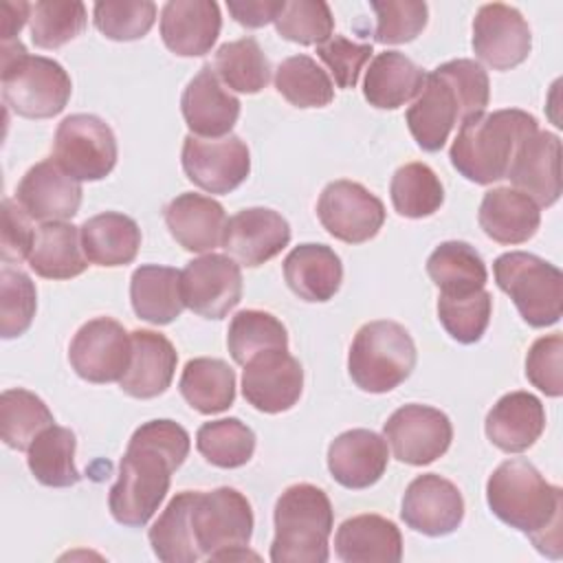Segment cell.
I'll use <instances>...</instances> for the list:
<instances>
[{
  "label": "cell",
  "instance_id": "1f68e13d",
  "mask_svg": "<svg viewBox=\"0 0 563 563\" xmlns=\"http://www.w3.org/2000/svg\"><path fill=\"white\" fill-rule=\"evenodd\" d=\"M424 75L427 73L418 64L398 51L378 53L365 70L363 97L374 108L396 110L416 99Z\"/></svg>",
  "mask_w": 563,
  "mask_h": 563
},
{
  "label": "cell",
  "instance_id": "5bb4252c",
  "mask_svg": "<svg viewBox=\"0 0 563 563\" xmlns=\"http://www.w3.org/2000/svg\"><path fill=\"white\" fill-rule=\"evenodd\" d=\"M180 161L185 176L209 194H229L238 189L251 172L249 147L235 134L224 139H200L187 134Z\"/></svg>",
  "mask_w": 563,
  "mask_h": 563
},
{
  "label": "cell",
  "instance_id": "bcb514c9",
  "mask_svg": "<svg viewBox=\"0 0 563 563\" xmlns=\"http://www.w3.org/2000/svg\"><path fill=\"white\" fill-rule=\"evenodd\" d=\"M493 312V297L488 290H477L471 295L438 297V319L444 325V330L455 339L457 343L471 345L477 343L490 321Z\"/></svg>",
  "mask_w": 563,
  "mask_h": 563
},
{
  "label": "cell",
  "instance_id": "db71d44e",
  "mask_svg": "<svg viewBox=\"0 0 563 563\" xmlns=\"http://www.w3.org/2000/svg\"><path fill=\"white\" fill-rule=\"evenodd\" d=\"M35 240V229L31 227V218L18 205V200H2V242L0 255L4 264H20L29 260L31 246Z\"/></svg>",
  "mask_w": 563,
  "mask_h": 563
},
{
  "label": "cell",
  "instance_id": "277c9868",
  "mask_svg": "<svg viewBox=\"0 0 563 563\" xmlns=\"http://www.w3.org/2000/svg\"><path fill=\"white\" fill-rule=\"evenodd\" d=\"M539 130L537 119L519 108L479 112L460 123L449 150L451 165L471 183L506 178L519 145Z\"/></svg>",
  "mask_w": 563,
  "mask_h": 563
},
{
  "label": "cell",
  "instance_id": "d6a6232c",
  "mask_svg": "<svg viewBox=\"0 0 563 563\" xmlns=\"http://www.w3.org/2000/svg\"><path fill=\"white\" fill-rule=\"evenodd\" d=\"M130 301L139 319L154 325L172 323L185 308L180 271L158 264L139 266L130 279Z\"/></svg>",
  "mask_w": 563,
  "mask_h": 563
},
{
  "label": "cell",
  "instance_id": "c3c4849f",
  "mask_svg": "<svg viewBox=\"0 0 563 563\" xmlns=\"http://www.w3.org/2000/svg\"><path fill=\"white\" fill-rule=\"evenodd\" d=\"M95 26L114 42H132L152 29L156 4L152 0H101L92 7Z\"/></svg>",
  "mask_w": 563,
  "mask_h": 563
},
{
  "label": "cell",
  "instance_id": "836d02e7",
  "mask_svg": "<svg viewBox=\"0 0 563 563\" xmlns=\"http://www.w3.org/2000/svg\"><path fill=\"white\" fill-rule=\"evenodd\" d=\"M79 229L88 262L108 268L134 262L141 246V229L130 216L103 211L88 218Z\"/></svg>",
  "mask_w": 563,
  "mask_h": 563
},
{
  "label": "cell",
  "instance_id": "7402d4cb",
  "mask_svg": "<svg viewBox=\"0 0 563 563\" xmlns=\"http://www.w3.org/2000/svg\"><path fill=\"white\" fill-rule=\"evenodd\" d=\"M180 110L194 136L224 139L240 117V99L220 84L211 64H205L185 86Z\"/></svg>",
  "mask_w": 563,
  "mask_h": 563
},
{
  "label": "cell",
  "instance_id": "4316f807",
  "mask_svg": "<svg viewBox=\"0 0 563 563\" xmlns=\"http://www.w3.org/2000/svg\"><path fill=\"white\" fill-rule=\"evenodd\" d=\"M545 429V409L530 391L501 396L486 416V438L506 453L528 451Z\"/></svg>",
  "mask_w": 563,
  "mask_h": 563
},
{
  "label": "cell",
  "instance_id": "7a4b0ae2",
  "mask_svg": "<svg viewBox=\"0 0 563 563\" xmlns=\"http://www.w3.org/2000/svg\"><path fill=\"white\" fill-rule=\"evenodd\" d=\"M486 501L497 519L530 537L541 554L561 556L563 490L545 482L528 460L501 462L486 482Z\"/></svg>",
  "mask_w": 563,
  "mask_h": 563
},
{
  "label": "cell",
  "instance_id": "9a60e30c",
  "mask_svg": "<svg viewBox=\"0 0 563 563\" xmlns=\"http://www.w3.org/2000/svg\"><path fill=\"white\" fill-rule=\"evenodd\" d=\"M180 290L185 308L205 319H222L242 299L240 264L220 253L196 257L180 271Z\"/></svg>",
  "mask_w": 563,
  "mask_h": 563
},
{
  "label": "cell",
  "instance_id": "d590c367",
  "mask_svg": "<svg viewBox=\"0 0 563 563\" xmlns=\"http://www.w3.org/2000/svg\"><path fill=\"white\" fill-rule=\"evenodd\" d=\"M427 273L440 288V295L449 297L484 290L488 282L482 255L468 242L460 240H449L435 246L427 260Z\"/></svg>",
  "mask_w": 563,
  "mask_h": 563
},
{
  "label": "cell",
  "instance_id": "d4e9b609",
  "mask_svg": "<svg viewBox=\"0 0 563 563\" xmlns=\"http://www.w3.org/2000/svg\"><path fill=\"white\" fill-rule=\"evenodd\" d=\"M130 336L132 356L119 385L132 398H156L172 385L178 363L176 347L165 334L154 330H134Z\"/></svg>",
  "mask_w": 563,
  "mask_h": 563
},
{
  "label": "cell",
  "instance_id": "60d3db41",
  "mask_svg": "<svg viewBox=\"0 0 563 563\" xmlns=\"http://www.w3.org/2000/svg\"><path fill=\"white\" fill-rule=\"evenodd\" d=\"M389 196L396 213L418 220L442 207L444 187L427 163H407L394 172Z\"/></svg>",
  "mask_w": 563,
  "mask_h": 563
},
{
  "label": "cell",
  "instance_id": "52a82bcc",
  "mask_svg": "<svg viewBox=\"0 0 563 563\" xmlns=\"http://www.w3.org/2000/svg\"><path fill=\"white\" fill-rule=\"evenodd\" d=\"M416 367V343L396 321H369L358 328L347 354L354 385L369 394H387Z\"/></svg>",
  "mask_w": 563,
  "mask_h": 563
},
{
  "label": "cell",
  "instance_id": "d6986e66",
  "mask_svg": "<svg viewBox=\"0 0 563 563\" xmlns=\"http://www.w3.org/2000/svg\"><path fill=\"white\" fill-rule=\"evenodd\" d=\"M290 242L288 220L268 207H249L227 220L222 246L242 266H260Z\"/></svg>",
  "mask_w": 563,
  "mask_h": 563
},
{
  "label": "cell",
  "instance_id": "f35d334b",
  "mask_svg": "<svg viewBox=\"0 0 563 563\" xmlns=\"http://www.w3.org/2000/svg\"><path fill=\"white\" fill-rule=\"evenodd\" d=\"M213 73L231 90L255 95L266 88L271 79V64L255 37H240L224 42L213 57Z\"/></svg>",
  "mask_w": 563,
  "mask_h": 563
},
{
  "label": "cell",
  "instance_id": "7c38bea8",
  "mask_svg": "<svg viewBox=\"0 0 563 563\" xmlns=\"http://www.w3.org/2000/svg\"><path fill=\"white\" fill-rule=\"evenodd\" d=\"M132 356V336L110 319L97 317L86 321L73 336L68 361L79 378L88 383L121 380Z\"/></svg>",
  "mask_w": 563,
  "mask_h": 563
},
{
  "label": "cell",
  "instance_id": "6da1fadb",
  "mask_svg": "<svg viewBox=\"0 0 563 563\" xmlns=\"http://www.w3.org/2000/svg\"><path fill=\"white\" fill-rule=\"evenodd\" d=\"M189 433L167 418L143 422L132 433L108 495L117 523L141 528L152 519L169 490L172 473L189 455Z\"/></svg>",
  "mask_w": 563,
  "mask_h": 563
},
{
  "label": "cell",
  "instance_id": "9c48e42d",
  "mask_svg": "<svg viewBox=\"0 0 563 563\" xmlns=\"http://www.w3.org/2000/svg\"><path fill=\"white\" fill-rule=\"evenodd\" d=\"M497 286L532 328L554 325L563 314V275L539 255L510 251L493 262Z\"/></svg>",
  "mask_w": 563,
  "mask_h": 563
},
{
  "label": "cell",
  "instance_id": "cb8c5ba5",
  "mask_svg": "<svg viewBox=\"0 0 563 563\" xmlns=\"http://www.w3.org/2000/svg\"><path fill=\"white\" fill-rule=\"evenodd\" d=\"M387 440L369 429L343 431L328 446L330 475L352 490L376 484L387 468Z\"/></svg>",
  "mask_w": 563,
  "mask_h": 563
},
{
  "label": "cell",
  "instance_id": "3957f363",
  "mask_svg": "<svg viewBox=\"0 0 563 563\" xmlns=\"http://www.w3.org/2000/svg\"><path fill=\"white\" fill-rule=\"evenodd\" d=\"M488 99L490 84L484 66L473 59H451L424 75L405 119L413 141L424 152H438L457 123L486 112Z\"/></svg>",
  "mask_w": 563,
  "mask_h": 563
},
{
  "label": "cell",
  "instance_id": "e575fe53",
  "mask_svg": "<svg viewBox=\"0 0 563 563\" xmlns=\"http://www.w3.org/2000/svg\"><path fill=\"white\" fill-rule=\"evenodd\" d=\"M178 389L191 409L213 416L233 405L235 372L222 358H191L180 374Z\"/></svg>",
  "mask_w": 563,
  "mask_h": 563
},
{
  "label": "cell",
  "instance_id": "4fadbf2b",
  "mask_svg": "<svg viewBox=\"0 0 563 563\" xmlns=\"http://www.w3.org/2000/svg\"><path fill=\"white\" fill-rule=\"evenodd\" d=\"M317 216L323 229L341 242L363 244L385 224V205L354 180H334L323 187Z\"/></svg>",
  "mask_w": 563,
  "mask_h": 563
},
{
  "label": "cell",
  "instance_id": "f907efd6",
  "mask_svg": "<svg viewBox=\"0 0 563 563\" xmlns=\"http://www.w3.org/2000/svg\"><path fill=\"white\" fill-rule=\"evenodd\" d=\"M376 13L374 40L380 44H405L416 40L429 20V7L420 0H385L369 4Z\"/></svg>",
  "mask_w": 563,
  "mask_h": 563
},
{
  "label": "cell",
  "instance_id": "603a6c76",
  "mask_svg": "<svg viewBox=\"0 0 563 563\" xmlns=\"http://www.w3.org/2000/svg\"><path fill=\"white\" fill-rule=\"evenodd\" d=\"M220 29L222 15L213 0H169L161 9V37L180 57L209 53Z\"/></svg>",
  "mask_w": 563,
  "mask_h": 563
},
{
  "label": "cell",
  "instance_id": "8fae6325",
  "mask_svg": "<svg viewBox=\"0 0 563 563\" xmlns=\"http://www.w3.org/2000/svg\"><path fill=\"white\" fill-rule=\"evenodd\" d=\"M394 457L411 466H424L442 457L453 440V427L444 411L409 402L398 407L383 427Z\"/></svg>",
  "mask_w": 563,
  "mask_h": 563
},
{
  "label": "cell",
  "instance_id": "f1b7e54d",
  "mask_svg": "<svg viewBox=\"0 0 563 563\" xmlns=\"http://www.w3.org/2000/svg\"><path fill=\"white\" fill-rule=\"evenodd\" d=\"M477 220L482 231L499 244L528 242L539 224L541 211L532 198L515 187L488 189L479 202Z\"/></svg>",
  "mask_w": 563,
  "mask_h": 563
},
{
  "label": "cell",
  "instance_id": "ba28073f",
  "mask_svg": "<svg viewBox=\"0 0 563 563\" xmlns=\"http://www.w3.org/2000/svg\"><path fill=\"white\" fill-rule=\"evenodd\" d=\"M253 523L251 504L240 490L231 486L196 490L191 506V532L202 559H257V554L249 552Z\"/></svg>",
  "mask_w": 563,
  "mask_h": 563
},
{
  "label": "cell",
  "instance_id": "f5cc1de1",
  "mask_svg": "<svg viewBox=\"0 0 563 563\" xmlns=\"http://www.w3.org/2000/svg\"><path fill=\"white\" fill-rule=\"evenodd\" d=\"M372 44H358L347 40L345 35H332L323 44L317 46V55L332 73L339 88H354L363 66L372 57Z\"/></svg>",
  "mask_w": 563,
  "mask_h": 563
},
{
  "label": "cell",
  "instance_id": "11a10c76",
  "mask_svg": "<svg viewBox=\"0 0 563 563\" xmlns=\"http://www.w3.org/2000/svg\"><path fill=\"white\" fill-rule=\"evenodd\" d=\"M286 0H229L227 9L246 29H260L275 22Z\"/></svg>",
  "mask_w": 563,
  "mask_h": 563
},
{
  "label": "cell",
  "instance_id": "7bdbcfd3",
  "mask_svg": "<svg viewBox=\"0 0 563 563\" xmlns=\"http://www.w3.org/2000/svg\"><path fill=\"white\" fill-rule=\"evenodd\" d=\"M196 449L218 468H240L255 453V433L240 418L211 420L198 429Z\"/></svg>",
  "mask_w": 563,
  "mask_h": 563
},
{
  "label": "cell",
  "instance_id": "f546056e",
  "mask_svg": "<svg viewBox=\"0 0 563 563\" xmlns=\"http://www.w3.org/2000/svg\"><path fill=\"white\" fill-rule=\"evenodd\" d=\"M284 277L299 299L328 301L341 288L343 264L330 246L306 242L286 255Z\"/></svg>",
  "mask_w": 563,
  "mask_h": 563
},
{
  "label": "cell",
  "instance_id": "2e32d148",
  "mask_svg": "<svg viewBox=\"0 0 563 563\" xmlns=\"http://www.w3.org/2000/svg\"><path fill=\"white\" fill-rule=\"evenodd\" d=\"M532 33L519 9L504 2L482 4L473 20V51L493 70H510L526 62Z\"/></svg>",
  "mask_w": 563,
  "mask_h": 563
},
{
  "label": "cell",
  "instance_id": "ffe728a7",
  "mask_svg": "<svg viewBox=\"0 0 563 563\" xmlns=\"http://www.w3.org/2000/svg\"><path fill=\"white\" fill-rule=\"evenodd\" d=\"M81 194V183L68 176L51 156L22 176L15 200L31 220L62 222L79 211Z\"/></svg>",
  "mask_w": 563,
  "mask_h": 563
},
{
  "label": "cell",
  "instance_id": "7dc6e473",
  "mask_svg": "<svg viewBox=\"0 0 563 563\" xmlns=\"http://www.w3.org/2000/svg\"><path fill=\"white\" fill-rule=\"evenodd\" d=\"M37 292L26 273L4 264L0 268V336L15 339L24 334L35 317Z\"/></svg>",
  "mask_w": 563,
  "mask_h": 563
},
{
  "label": "cell",
  "instance_id": "ee69618b",
  "mask_svg": "<svg viewBox=\"0 0 563 563\" xmlns=\"http://www.w3.org/2000/svg\"><path fill=\"white\" fill-rule=\"evenodd\" d=\"M227 345L238 365L264 350H288V332L284 323L266 310H240L227 332Z\"/></svg>",
  "mask_w": 563,
  "mask_h": 563
},
{
  "label": "cell",
  "instance_id": "ab89813d",
  "mask_svg": "<svg viewBox=\"0 0 563 563\" xmlns=\"http://www.w3.org/2000/svg\"><path fill=\"white\" fill-rule=\"evenodd\" d=\"M55 424L46 402L29 389H4L0 396V435L7 446L26 451L31 442Z\"/></svg>",
  "mask_w": 563,
  "mask_h": 563
},
{
  "label": "cell",
  "instance_id": "30bf717a",
  "mask_svg": "<svg viewBox=\"0 0 563 563\" xmlns=\"http://www.w3.org/2000/svg\"><path fill=\"white\" fill-rule=\"evenodd\" d=\"M112 128L95 114H70L55 132L53 161L75 180H101L117 165Z\"/></svg>",
  "mask_w": 563,
  "mask_h": 563
},
{
  "label": "cell",
  "instance_id": "74e56055",
  "mask_svg": "<svg viewBox=\"0 0 563 563\" xmlns=\"http://www.w3.org/2000/svg\"><path fill=\"white\" fill-rule=\"evenodd\" d=\"M196 490H183L172 497L167 508L150 528V545L165 563H196L200 552L191 532V506Z\"/></svg>",
  "mask_w": 563,
  "mask_h": 563
},
{
  "label": "cell",
  "instance_id": "8992f818",
  "mask_svg": "<svg viewBox=\"0 0 563 563\" xmlns=\"http://www.w3.org/2000/svg\"><path fill=\"white\" fill-rule=\"evenodd\" d=\"M73 92L64 66L44 55H29L20 40L2 44V99L20 117L51 119Z\"/></svg>",
  "mask_w": 563,
  "mask_h": 563
},
{
  "label": "cell",
  "instance_id": "681fc988",
  "mask_svg": "<svg viewBox=\"0 0 563 563\" xmlns=\"http://www.w3.org/2000/svg\"><path fill=\"white\" fill-rule=\"evenodd\" d=\"M275 29L295 44H323L334 33V18L323 0H290L275 18Z\"/></svg>",
  "mask_w": 563,
  "mask_h": 563
},
{
  "label": "cell",
  "instance_id": "8d00e7d4",
  "mask_svg": "<svg viewBox=\"0 0 563 563\" xmlns=\"http://www.w3.org/2000/svg\"><path fill=\"white\" fill-rule=\"evenodd\" d=\"M75 433L66 427H46L26 449V464L33 477L51 488L75 486L81 475L75 466Z\"/></svg>",
  "mask_w": 563,
  "mask_h": 563
},
{
  "label": "cell",
  "instance_id": "5b68a950",
  "mask_svg": "<svg viewBox=\"0 0 563 563\" xmlns=\"http://www.w3.org/2000/svg\"><path fill=\"white\" fill-rule=\"evenodd\" d=\"M334 510L325 490L314 484L288 486L275 504L273 563H325Z\"/></svg>",
  "mask_w": 563,
  "mask_h": 563
},
{
  "label": "cell",
  "instance_id": "484cf974",
  "mask_svg": "<svg viewBox=\"0 0 563 563\" xmlns=\"http://www.w3.org/2000/svg\"><path fill=\"white\" fill-rule=\"evenodd\" d=\"M165 224L185 251L207 253L222 246L227 213L218 200L187 191L165 207Z\"/></svg>",
  "mask_w": 563,
  "mask_h": 563
},
{
  "label": "cell",
  "instance_id": "83f0119b",
  "mask_svg": "<svg viewBox=\"0 0 563 563\" xmlns=\"http://www.w3.org/2000/svg\"><path fill=\"white\" fill-rule=\"evenodd\" d=\"M334 552L343 563H398L402 534L387 517L356 515L336 528Z\"/></svg>",
  "mask_w": 563,
  "mask_h": 563
},
{
  "label": "cell",
  "instance_id": "ac0fdd59",
  "mask_svg": "<svg viewBox=\"0 0 563 563\" xmlns=\"http://www.w3.org/2000/svg\"><path fill=\"white\" fill-rule=\"evenodd\" d=\"M400 517L420 534L444 537L460 528L464 519V499L451 479L438 473H424L407 486Z\"/></svg>",
  "mask_w": 563,
  "mask_h": 563
},
{
  "label": "cell",
  "instance_id": "f6af8a7d",
  "mask_svg": "<svg viewBox=\"0 0 563 563\" xmlns=\"http://www.w3.org/2000/svg\"><path fill=\"white\" fill-rule=\"evenodd\" d=\"M31 40L40 48H59L86 26V4L79 0H40L31 4Z\"/></svg>",
  "mask_w": 563,
  "mask_h": 563
},
{
  "label": "cell",
  "instance_id": "9f6ffc18",
  "mask_svg": "<svg viewBox=\"0 0 563 563\" xmlns=\"http://www.w3.org/2000/svg\"><path fill=\"white\" fill-rule=\"evenodd\" d=\"M31 20V4L29 2H2V24H0V35L2 44L15 42V35L22 31V26Z\"/></svg>",
  "mask_w": 563,
  "mask_h": 563
},
{
  "label": "cell",
  "instance_id": "e0dca14e",
  "mask_svg": "<svg viewBox=\"0 0 563 563\" xmlns=\"http://www.w3.org/2000/svg\"><path fill=\"white\" fill-rule=\"evenodd\" d=\"M242 367V394L257 411H288L303 391L301 363L288 350H264Z\"/></svg>",
  "mask_w": 563,
  "mask_h": 563
},
{
  "label": "cell",
  "instance_id": "b9f144b4",
  "mask_svg": "<svg viewBox=\"0 0 563 563\" xmlns=\"http://www.w3.org/2000/svg\"><path fill=\"white\" fill-rule=\"evenodd\" d=\"M277 92L297 108H323L334 99V84L310 55L286 57L275 70Z\"/></svg>",
  "mask_w": 563,
  "mask_h": 563
},
{
  "label": "cell",
  "instance_id": "816d5d0a",
  "mask_svg": "<svg viewBox=\"0 0 563 563\" xmlns=\"http://www.w3.org/2000/svg\"><path fill=\"white\" fill-rule=\"evenodd\" d=\"M563 336L561 332L537 339L526 356L528 380L545 396L559 398L563 394Z\"/></svg>",
  "mask_w": 563,
  "mask_h": 563
},
{
  "label": "cell",
  "instance_id": "44dd1931",
  "mask_svg": "<svg viewBox=\"0 0 563 563\" xmlns=\"http://www.w3.org/2000/svg\"><path fill=\"white\" fill-rule=\"evenodd\" d=\"M506 178L537 207H552L561 198V139L537 130L515 152Z\"/></svg>",
  "mask_w": 563,
  "mask_h": 563
},
{
  "label": "cell",
  "instance_id": "4dcf8cb0",
  "mask_svg": "<svg viewBox=\"0 0 563 563\" xmlns=\"http://www.w3.org/2000/svg\"><path fill=\"white\" fill-rule=\"evenodd\" d=\"M29 266L44 279H70L88 268L81 246V229L62 222H42L29 253Z\"/></svg>",
  "mask_w": 563,
  "mask_h": 563
}]
</instances>
